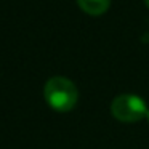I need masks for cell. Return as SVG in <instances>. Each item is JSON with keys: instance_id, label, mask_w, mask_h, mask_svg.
Wrapping results in <instances>:
<instances>
[{"instance_id": "obj_1", "label": "cell", "mask_w": 149, "mask_h": 149, "mask_svg": "<svg viewBox=\"0 0 149 149\" xmlns=\"http://www.w3.org/2000/svg\"><path fill=\"white\" fill-rule=\"evenodd\" d=\"M43 96L52 109L58 112H68L75 107L79 101V91L74 82L66 77L56 75L47 80L43 87Z\"/></svg>"}, {"instance_id": "obj_2", "label": "cell", "mask_w": 149, "mask_h": 149, "mask_svg": "<svg viewBox=\"0 0 149 149\" xmlns=\"http://www.w3.org/2000/svg\"><path fill=\"white\" fill-rule=\"evenodd\" d=\"M111 112L119 122L132 123V122H139L144 117H148L149 109L146 101L143 98H139L138 95L123 93L112 100Z\"/></svg>"}, {"instance_id": "obj_3", "label": "cell", "mask_w": 149, "mask_h": 149, "mask_svg": "<svg viewBox=\"0 0 149 149\" xmlns=\"http://www.w3.org/2000/svg\"><path fill=\"white\" fill-rule=\"evenodd\" d=\"M77 3L85 13L91 15V16H100L107 11L111 0H77Z\"/></svg>"}, {"instance_id": "obj_4", "label": "cell", "mask_w": 149, "mask_h": 149, "mask_svg": "<svg viewBox=\"0 0 149 149\" xmlns=\"http://www.w3.org/2000/svg\"><path fill=\"white\" fill-rule=\"evenodd\" d=\"M144 3H146V5H148V7H149V0H144Z\"/></svg>"}, {"instance_id": "obj_5", "label": "cell", "mask_w": 149, "mask_h": 149, "mask_svg": "<svg viewBox=\"0 0 149 149\" xmlns=\"http://www.w3.org/2000/svg\"><path fill=\"white\" fill-rule=\"evenodd\" d=\"M148 120H149V112H148Z\"/></svg>"}]
</instances>
